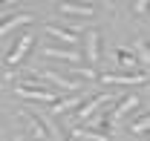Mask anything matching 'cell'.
<instances>
[{"instance_id": "ba28073f", "label": "cell", "mask_w": 150, "mask_h": 141, "mask_svg": "<svg viewBox=\"0 0 150 141\" xmlns=\"http://www.w3.org/2000/svg\"><path fill=\"white\" fill-rule=\"evenodd\" d=\"M46 35H52V37H58V40H64L67 46H75V43L81 40V35H78V32H69V29H64L61 23H46Z\"/></svg>"}, {"instance_id": "e0dca14e", "label": "cell", "mask_w": 150, "mask_h": 141, "mask_svg": "<svg viewBox=\"0 0 150 141\" xmlns=\"http://www.w3.org/2000/svg\"><path fill=\"white\" fill-rule=\"evenodd\" d=\"M133 9H136L139 15H142V12H147V0H136V6H133Z\"/></svg>"}, {"instance_id": "277c9868", "label": "cell", "mask_w": 150, "mask_h": 141, "mask_svg": "<svg viewBox=\"0 0 150 141\" xmlns=\"http://www.w3.org/2000/svg\"><path fill=\"white\" fill-rule=\"evenodd\" d=\"M58 12H61V15H72V18H93L95 6L81 3V0H61V3H58Z\"/></svg>"}, {"instance_id": "52a82bcc", "label": "cell", "mask_w": 150, "mask_h": 141, "mask_svg": "<svg viewBox=\"0 0 150 141\" xmlns=\"http://www.w3.org/2000/svg\"><path fill=\"white\" fill-rule=\"evenodd\" d=\"M104 84H147V72H136V75H118V72H104L101 75Z\"/></svg>"}, {"instance_id": "7a4b0ae2", "label": "cell", "mask_w": 150, "mask_h": 141, "mask_svg": "<svg viewBox=\"0 0 150 141\" xmlns=\"http://www.w3.org/2000/svg\"><path fill=\"white\" fill-rule=\"evenodd\" d=\"M20 118L32 127V133H35L38 141H52V127H46V124H43V115H38L35 109H23V112H20Z\"/></svg>"}, {"instance_id": "7c38bea8", "label": "cell", "mask_w": 150, "mask_h": 141, "mask_svg": "<svg viewBox=\"0 0 150 141\" xmlns=\"http://www.w3.org/2000/svg\"><path fill=\"white\" fill-rule=\"evenodd\" d=\"M69 135L72 138H81V141H110V135H104L98 130H90V127H81V124L69 130Z\"/></svg>"}, {"instance_id": "2e32d148", "label": "cell", "mask_w": 150, "mask_h": 141, "mask_svg": "<svg viewBox=\"0 0 150 141\" xmlns=\"http://www.w3.org/2000/svg\"><path fill=\"white\" fill-rule=\"evenodd\" d=\"M115 58H118V63H127V66H136V63H139V58H136L130 49H115Z\"/></svg>"}, {"instance_id": "9c48e42d", "label": "cell", "mask_w": 150, "mask_h": 141, "mask_svg": "<svg viewBox=\"0 0 150 141\" xmlns=\"http://www.w3.org/2000/svg\"><path fill=\"white\" fill-rule=\"evenodd\" d=\"M23 23H32V15H29V12H18V15H12V18H3L0 20V37L9 35V32H15Z\"/></svg>"}, {"instance_id": "6da1fadb", "label": "cell", "mask_w": 150, "mask_h": 141, "mask_svg": "<svg viewBox=\"0 0 150 141\" xmlns=\"http://www.w3.org/2000/svg\"><path fill=\"white\" fill-rule=\"evenodd\" d=\"M15 95L29 98V101H46V104H55L58 98H61V92L49 89L46 84H40V87H26V84H18V87H15Z\"/></svg>"}, {"instance_id": "5bb4252c", "label": "cell", "mask_w": 150, "mask_h": 141, "mask_svg": "<svg viewBox=\"0 0 150 141\" xmlns=\"http://www.w3.org/2000/svg\"><path fill=\"white\" fill-rule=\"evenodd\" d=\"M136 106H139V95H127V98H124V104H118L115 106V109H112V121H121V118H127V112H130V109H136Z\"/></svg>"}, {"instance_id": "5b68a950", "label": "cell", "mask_w": 150, "mask_h": 141, "mask_svg": "<svg viewBox=\"0 0 150 141\" xmlns=\"http://www.w3.org/2000/svg\"><path fill=\"white\" fill-rule=\"evenodd\" d=\"M110 98H112L110 92H101V95H95V98H90V101H87V104L81 106L78 112H72V118H75V121H87V118L93 115L95 109H98V106H104L107 101H110Z\"/></svg>"}, {"instance_id": "30bf717a", "label": "cell", "mask_w": 150, "mask_h": 141, "mask_svg": "<svg viewBox=\"0 0 150 141\" xmlns=\"http://www.w3.org/2000/svg\"><path fill=\"white\" fill-rule=\"evenodd\" d=\"M87 58H90V63L98 66L101 63V35L98 32H87Z\"/></svg>"}, {"instance_id": "ac0fdd59", "label": "cell", "mask_w": 150, "mask_h": 141, "mask_svg": "<svg viewBox=\"0 0 150 141\" xmlns=\"http://www.w3.org/2000/svg\"><path fill=\"white\" fill-rule=\"evenodd\" d=\"M12 141H29V135H26V133H15V135H12Z\"/></svg>"}, {"instance_id": "4fadbf2b", "label": "cell", "mask_w": 150, "mask_h": 141, "mask_svg": "<svg viewBox=\"0 0 150 141\" xmlns=\"http://www.w3.org/2000/svg\"><path fill=\"white\" fill-rule=\"evenodd\" d=\"M81 98H84V95H78V92H75V95H69V98H58L55 104H52V118L64 115L67 109H75V106L81 104Z\"/></svg>"}, {"instance_id": "d6986e66", "label": "cell", "mask_w": 150, "mask_h": 141, "mask_svg": "<svg viewBox=\"0 0 150 141\" xmlns=\"http://www.w3.org/2000/svg\"><path fill=\"white\" fill-rule=\"evenodd\" d=\"M0 3H6V6H18V0H0Z\"/></svg>"}, {"instance_id": "ffe728a7", "label": "cell", "mask_w": 150, "mask_h": 141, "mask_svg": "<svg viewBox=\"0 0 150 141\" xmlns=\"http://www.w3.org/2000/svg\"><path fill=\"white\" fill-rule=\"evenodd\" d=\"M3 18H6V12H0V20H3Z\"/></svg>"}, {"instance_id": "3957f363", "label": "cell", "mask_w": 150, "mask_h": 141, "mask_svg": "<svg viewBox=\"0 0 150 141\" xmlns=\"http://www.w3.org/2000/svg\"><path fill=\"white\" fill-rule=\"evenodd\" d=\"M32 43H35V35H32V32H23V35H20V40L15 43V49L6 55V66H18L20 61L26 58V52L32 49Z\"/></svg>"}, {"instance_id": "8992f818", "label": "cell", "mask_w": 150, "mask_h": 141, "mask_svg": "<svg viewBox=\"0 0 150 141\" xmlns=\"http://www.w3.org/2000/svg\"><path fill=\"white\" fill-rule=\"evenodd\" d=\"M40 55L43 58H55V61H67V63H78L81 61V52L78 49H61V46H43Z\"/></svg>"}, {"instance_id": "9a60e30c", "label": "cell", "mask_w": 150, "mask_h": 141, "mask_svg": "<svg viewBox=\"0 0 150 141\" xmlns=\"http://www.w3.org/2000/svg\"><path fill=\"white\" fill-rule=\"evenodd\" d=\"M147 127H150V121H147V112H144V115H139V118L130 124V133H136V135H147Z\"/></svg>"}, {"instance_id": "8fae6325", "label": "cell", "mask_w": 150, "mask_h": 141, "mask_svg": "<svg viewBox=\"0 0 150 141\" xmlns=\"http://www.w3.org/2000/svg\"><path fill=\"white\" fill-rule=\"evenodd\" d=\"M38 78H40V81H49V84H55V87H61V89H67V92H75V89L81 87V84H78V81H69V78H64V75H61V72H43V75H38Z\"/></svg>"}]
</instances>
